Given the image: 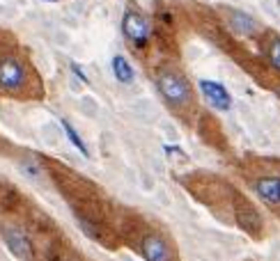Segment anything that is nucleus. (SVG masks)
I'll use <instances>...</instances> for the list:
<instances>
[{"label": "nucleus", "instance_id": "obj_1", "mask_svg": "<svg viewBox=\"0 0 280 261\" xmlns=\"http://www.w3.org/2000/svg\"><path fill=\"white\" fill-rule=\"evenodd\" d=\"M156 87H159L161 97L166 99L172 108H186L191 103V99H193L189 80L184 76L174 74V71H163L156 78Z\"/></svg>", "mask_w": 280, "mask_h": 261}, {"label": "nucleus", "instance_id": "obj_2", "mask_svg": "<svg viewBox=\"0 0 280 261\" xmlns=\"http://www.w3.org/2000/svg\"><path fill=\"white\" fill-rule=\"evenodd\" d=\"M122 30L129 41H133L136 46H145L150 39V21L136 9H127L122 19Z\"/></svg>", "mask_w": 280, "mask_h": 261}, {"label": "nucleus", "instance_id": "obj_3", "mask_svg": "<svg viewBox=\"0 0 280 261\" xmlns=\"http://www.w3.org/2000/svg\"><path fill=\"white\" fill-rule=\"evenodd\" d=\"M235 218H237V224H239L243 231H248L250 236H259V231H262V216L255 211V206H253L248 200L237 197Z\"/></svg>", "mask_w": 280, "mask_h": 261}, {"label": "nucleus", "instance_id": "obj_4", "mask_svg": "<svg viewBox=\"0 0 280 261\" xmlns=\"http://www.w3.org/2000/svg\"><path fill=\"white\" fill-rule=\"evenodd\" d=\"M23 82H25V69H23L21 62L14 60V58L0 60V87L16 92L23 87Z\"/></svg>", "mask_w": 280, "mask_h": 261}, {"label": "nucleus", "instance_id": "obj_5", "mask_svg": "<svg viewBox=\"0 0 280 261\" xmlns=\"http://www.w3.org/2000/svg\"><path fill=\"white\" fill-rule=\"evenodd\" d=\"M200 90H202L207 103L212 105L214 110L225 112L232 108V97H230V92L225 90V85H220V82H216V80H200Z\"/></svg>", "mask_w": 280, "mask_h": 261}, {"label": "nucleus", "instance_id": "obj_6", "mask_svg": "<svg viewBox=\"0 0 280 261\" xmlns=\"http://www.w3.org/2000/svg\"><path fill=\"white\" fill-rule=\"evenodd\" d=\"M2 239H5L9 252L14 254V257H19L23 261L32 259V243L21 229H16V227H2Z\"/></svg>", "mask_w": 280, "mask_h": 261}, {"label": "nucleus", "instance_id": "obj_7", "mask_svg": "<svg viewBox=\"0 0 280 261\" xmlns=\"http://www.w3.org/2000/svg\"><path fill=\"white\" fill-rule=\"evenodd\" d=\"M143 254L147 261H172V252L170 245L166 243L163 236L159 234H151L143 241Z\"/></svg>", "mask_w": 280, "mask_h": 261}, {"label": "nucleus", "instance_id": "obj_8", "mask_svg": "<svg viewBox=\"0 0 280 261\" xmlns=\"http://www.w3.org/2000/svg\"><path fill=\"white\" fill-rule=\"evenodd\" d=\"M255 193L266 204H280V179L278 177H262L255 181Z\"/></svg>", "mask_w": 280, "mask_h": 261}, {"label": "nucleus", "instance_id": "obj_9", "mask_svg": "<svg viewBox=\"0 0 280 261\" xmlns=\"http://www.w3.org/2000/svg\"><path fill=\"white\" fill-rule=\"evenodd\" d=\"M113 74L122 85H129V82H133V78H136L133 67L129 64V60H127L124 55H115L113 58Z\"/></svg>", "mask_w": 280, "mask_h": 261}, {"label": "nucleus", "instance_id": "obj_10", "mask_svg": "<svg viewBox=\"0 0 280 261\" xmlns=\"http://www.w3.org/2000/svg\"><path fill=\"white\" fill-rule=\"evenodd\" d=\"M230 25H232V30H237L239 35H253V32L258 30V23L253 21L248 14H243V12H237V14H232V19H230Z\"/></svg>", "mask_w": 280, "mask_h": 261}, {"label": "nucleus", "instance_id": "obj_11", "mask_svg": "<svg viewBox=\"0 0 280 261\" xmlns=\"http://www.w3.org/2000/svg\"><path fill=\"white\" fill-rule=\"evenodd\" d=\"M60 124H62V128H65V133H67V140L71 142V144H74L76 149L81 151V154H83L85 158L90 156V151H87V147H85L83 138H81V135H78V131H76V128L71 126V121H69V120H62Z\"/></svg>", "mask_w": 280, "mask_h": 261}, {"label": "nucleus", "instance_id": "obj_12", "mask_svg": "<svg viewBox=\"0 0 280 261\" xmlns=\"http://www.w3.org/2000/svg\"><path fill=\"white\" fill-rule=\"evenodd\" d=\"M269 62L273 69L280 71V37L271 39V44H269Z\"/></svg>", "mask_w": 280, "mask_h": 261}, {"label": "nucleus", "instance_id": "obj_13", "mask_svg": "<svg viewBox=\"0 0 280 261\" xmlns=\"http://www.w3.org/2000/svg\"><path fill=\"white\" fill-rule=\"evenodd\" d=\"M71 71H74V74L78 76V78H81V80H83V82H87V76L83 74V69L78 67V64H71Z\"/></svg>", "mask_w": 280, "mask_h": 261}, {"label": "nucleus", "instance_id": "obj_14", "mask_svg": "<svg viewBox=\"0 0 280 261\" xmlns=\"http://www.w3.org/2000/svg\"><path fill=\"white\" fill-rule=\"evenodd\" d=\"M55 261H69V259H55Z\"/></svg>", "mask_w": 280, "mask_h": 261}, {"label": "nucleus", "instance_id": "obj_15", "mask_svg": "<svg viewBox=\"0 0 280 261\" xmlns=\"http://www.w3.org/2000/svg\"><path fill=\"white\" fill-rule=\"evenodd\" d=\"M51 2H55V0H51Z\"/></svg>", "mask_w": 280, "mask_h": 261}, {"label": "nucleus", "instance_id": "obj_16", "mask_svg": "<svg viewBox=\"0 0 280 261\" xmlns=\"http://www.w3.org/2000/svg\"><path fill=\"white\" fill-rule=\"evenodd\" d=\"M278 5H280V0H278Z\"/></svg>", "mask_w": 280, "mask_h": 261}]
</instances>
